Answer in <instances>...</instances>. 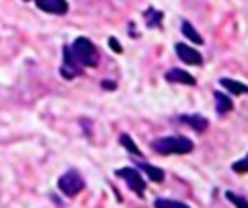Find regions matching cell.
<instances>
[{"label":"cell","instance_id":"11","mask_svg":"<svg viewBox=\"0 0 248 208\" xmlns=\"http://www.w3.org/2000/svg\"><path fill=\"white\" fill-rule=\"evenodd\" d=\"M213 95H215V109H217L219 115H225V113L232 111V101H231L229 95H225L221 91H215Z\"/></svg>","mask_w":248,"mask_h":208},{"label":"cell","instance_id":"2","mask_svg":"<svg viewBox=\"0 0 248 208\" xmlns=\"http://www.w3.org/2000/svg\"><path fill=\"white\" fill-rule=\"evenodd\" d=\"M153 150L169 156V154H188L194 150V144L184 136H165L153 142Z\"/></svg>","mask_w":248,"mask_h":208},{"label":"cell","instance_id":"15","mask_svg":"<svg viewBox=\"0 0 248 208\" xmlns=\"http://www.w3.org/2000/svg\"><path fill=\"white\" fill-rule=\"evenodd\" d=\"M161 19H163V14H161V12H155L153 8L145 12V23H147L149 27L159 25V23H161Z\"/></svg>","mask_w":248,"mask_h":208},{"label":"cell","instance_id":"5","mask_svg":"<svg viewBox=\"0 0 248 208\" xmlns=\"http://www.w3.org/2000/svg\"><path fill=\"white\" fill-rule=\"evenodd\" d=\"M62 56H64L62 66H60V74H62V78L72 80V78H76L78 74H81V68H83V66L74 58L70 47H64V49H62Z\"/></svg>","mask_w":248,"mask_h":208},{"label":"cell","instance_id":"10","mask_svg":"<svg viewBox=\"0 0 248 208\" xmlns=\"http://www.w3.org/2000/svg\"><path fill=\"white\" fill-rule=\"evenodd\" d=\"M180 121L182 122H186V124H190L196 132H203L205 128H207V119L205 117H202V115H182L180 117Z\"/></svg>","mask_w":248,"mask_h":208},{"label":"cell","instance_id":"9","mask_svg":"<svg viewBox=\"0 0 248 208\" xmlns=\"http://www.w3.org/2000/svg\"><path fill=\"white\" fill-rule=\"evenodd\" d=\"M219 84L229 91V93H234V95H242V93H248V86L242 84V82H236L232 78H221Z\"/></svg>","mask_w":248,"mask_h":208},{"label":"cell","instance_id":"3","mask_svg":"<svg viewBox=\"0 0 248 208\" xmlns=\"http://www.w3.org/2000/svg\"><path fill=\"white\" fill-rule=\"evenodd\" d=\"M85 187V183H83V179H81V175L78 173V171H66L60 179H58V189L66 194V196H76L81 189Z\"/></svg>","mask_w":248,"mask_h":208},{"label":"cell","instance_id":"12","mask_svg":"<svg viewBox=\"0 0 248 208\" xmlns=\"http://www.w3.org/2000/svg\"><path fill=\"white\" fill-rule=\"evenodd\" d=\"M182 33H184V37H186V39H190V41H192V43H196V45H202V43H203L202 35L194 29V25H192L190 21H182Z\"/></svg>","mask_w":248,"mask_h":208},{"label":"cell","instance_id":"4","mask_svg":"<svg viewBox=\"0 0 248 208\" xmlns=\"http://www.w3.org/2000/svg\"><path fill=\"white\" fill-rule=\"evenodd\" d=\"M116 175H118V177H122V179L128 183V187H130L136 194L143 196V192H145V183H143V179H141V175H140V171H138V169L122 167V169H118V171H116Z\"/></svg>","mask_w":248,"mask_h":208},{"label":"cell","instance_id":"17","mask_svg":"<svg viewBox=\"0 0 248 208\" xmlns=\"http://www.w3.org/2000/svg\"><path fill=\"white\" fill-rule=\"evenodd\" d=\"M225 196H227L236 208H248V200H246L244 196H238V194H234V192H231V191H227Z\"/></svg>","mask_w":248,"mask_h":208},{"label":"cell","instance_id":"14","mask_svg":"<svg viewBox=\"0 0 248 208\" xmlns=\"http://www.w3.org/2000/svg\"><path fill=\"white\" fill-rule=\"evenodd\" d=\"M155 208H190L188 204L180 202V200H170V198H157L155 200Z\"/></svg>","mask_w":248,"mask_h":208},{"label":"cell","instance_id":"13","mask_svg":"<svg viewBox=\"0 0 248 208\" xmlns=\"http://www.w3.org/2000/svg\"><path fill=\"white\" fill-rule=\"evenodd\" d=\"M140 169H141V171H145V173H147V177H149L151 181H155V183H161V181L165 179V173H163L159 167H155V165L141 163V165H140Z\"/></svg>","mask_w":248,"mask_h":208},{"label":"cell","instance_id":"18","mask_svg":"<svg viewBox=\"0 0 248 208\" xmlns=\"http://www.w3.org/2000/svg\"><path fill=\"white\" fill-rule=\"evenodd\" d=\"M232 171H236V173H248V156L242 157L240 161H234L232 163Z\"/></svg>","mask_w":248,"mask_h":208},{"label":"cell","instance_id":"6","mask_svg":"<svg viewBox=\"0 0 248 208\" xmlns=\"http://www.w3.org/2000/svg\"><path fill=\"white\" fill-rule=\"evenodd\" d=\"M174 51H176L178 58H180L182 62H186V64H192V66H200V64L203 62L202 54H200V52H198L194 47H188L186 43H176V45H174Z\"/></svg>","mask_w":248,"mask_h":208},{"label":"cell","instance_id":"1","mask_svg":"<svg viewBox=\"0 0 248 208\" xmlns=\"http://www.w3.org/2000/svg\"><path fill=\"white\" fill-rule=\"evenodd\" d=\"M70 51L81 66H97V62H99V52L87 37H78L70 45Z\"/></svg>","mask_w":248,"mask_h":208},{"label":"cell","instance_id":"8","mask_svg":"<svg viewBox=\"0 0 248 208\" xmlns=\"http://www.w3.org/2000/svg\"><path fill=\"white\" fill-rule=\"evenodd\" d=\"M165 78L169 82H174V84H184V86H194L196 84V78L192 74H188L186 70H180V68H172L165 74Z\"/></svg>","mask_w":248,"mask_h":208},{"label":"cell","instance_id":"7","mask_svg":"<svg viewBox=\"0 0 248 208\" xmlns=\"http://www.w3.org/2000/svg\"><path fill=\"white\" fill-rule=\"evenodd\" d=\"M25 2H35L37 8L46 12V14L62 16V14L68 12V2L66 0H25Z\"/></svg>","mask_w":248,"mask_h":208},{"label":"cell","instance_id":"16","mask_svg":"<svg viewBox=\"0 0 248 208\" xmlns=\"http://www.w3.org/2000/svg\"><path fill=\"white\" fill-rule=\"evenodd\" d=\"M120 144H122V146H124V148H126L130 154H134V156H141L140 148L134 144V140H132L128 134H122V136H120Z\"/></svg>","mask_w":248,"mask_h":208},{"label":"cell","instance_id":"19","mask_svg":"<svg viewBox=\"0 0 248 208\" xmlns=\"http://www.w3.org/2000/svg\"><path fill=\"white\" fill-rule=\"evenodd\" d=\"M108 45H110V49H112L114 52H122V47H120V43L116 41V37H108Z\"/></svg>","mask_w":248,"mask_h":208}]
</instances>
